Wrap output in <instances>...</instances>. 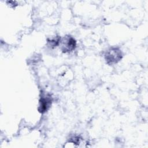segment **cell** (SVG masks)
<instances>
[{
    "label": "cell",
    "mask_w": 148,
    "mask_h": 148,
    "mask_svg": "<svg viewBox=\"0 0 148 148\" xmlns=\"http://www.w3.org/2000/svg\"><path fill=\"white\" fill-rule=\"evenodd\" d=\"M105 58L108 64H116L119 62L122 58L121 50L119 49L116 47L110 48L106 52Z\"/></svg>",
    "instance_id": "cell-1"
},
{
    "label": "cell",
    "mask_w": 148,
    "mask_h": 148,
    "mask_svg": "<svg viewBox=\"0 0 148 148\" xmlns=\"http://www.w3.org/2000/svg\"><path fill=\"white\" fill-rule=\"evenodd\" d=\"M52 102L51 97L49 95H44L42 96L39 100V105L38 110L39 112L43 113L46 112L50 107Z\"/></svg>",
    "instance_id": "cell-2"
},
{
    "label": "cell",
    "mask_w": 148,
    "mask_h": 148,
    "mask_svg": "<svg viewBox=\"0 0 148 148\" xmlns=\"http://www.w3.org/2000/svg\"><path fill=\"white\" fill-rule=\"evenodd\" d=\"M76 46V40L72 37L68 36L64 38L62 42V50L64 52H69L74 50Z\"/></svg>",
    "instance_id": "cell-3"
},
{
    "label": "cell",
    "mask_w": 148,
    "mask_h": 148,
    "mask_svg": "<svg viewBox=\"0 0 148 148\" xmlns=\"http://www.w3.org/2000/svg\"><path fill=\"white\" fill-rule=\"evenodd\" d=\"M60 40H61V38L60 37H56L54 38L51 39L50 40L48 39V42L50 43V46H56L59 44Z\"/></svg>",
    "instance_id": "cell-4"
}]
</instances>
